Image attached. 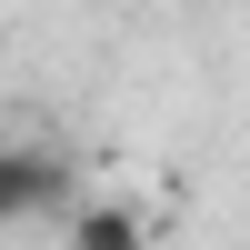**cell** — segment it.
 Masks as SVG:
<instances>
[{
  "instance_id": "cell-1",
  "label": "cell",
  "mask_w": 250,
  "mask_h": 250,
  "mask_svg": "<svg viewBox=\"0 0 250 250\" xmlns=\"http://www.w3.org/2000/svg\"><path fill=\"white\" fill-rule=\"evenodd\" d=\"M70 200H80L70 160H60V150H20V140H10V160H0V220H70Z\"/></svg>"
},
{
  "instance_id": "cell-3",
  "label": "cell",
  "mask_w": 250,
  "mask_h": 250,
  "mask_svg": "<svg viewBox=\"0 0 250 250\" xmlns=\"http://www.w3.org/2000/svg\"><path fill=\"white\" fill-rule=\"evenodd\" d=\"M0 160H10V130H0Z\"/></svg>"
},
{
  "instance_id": "cell-2",
  "label": "cell",
  "mask_w": 250,
  "mask_h": 250,
  "mask_svg": "<svg viewBox=\"0 0 250 250\" xmlns=\"http://www.w3.org/2000/svg\"><path fill=\"white\" fill-rule=\"evenodd\" d=\"M60 250H150V220H140L130 200H70Z\"/></svg>"
}]
</instances>
